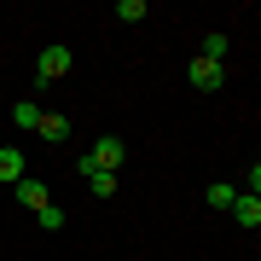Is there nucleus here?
I'll use <instances>...</instances> for the list:
<instances>
[{"label": "nucleus", "instance_id": "1", "mask_svg": "<svg viewBox=\"0 0 261 261\" xmlns=\"http://www.w3.org/2000/svg\"><path fill=\"white\" fill-rule=\"evenodd\" d=\"M122 157H128V145H122L116 134H99V140H93V151H87V168H105V174H116V168H122Z\"/></svg>", "mask_w": 261, "mask_h": 261}, {"label": "nucleus", "instance_id": "2", "mask_svg": "<svg viewBox=\"0 0 261 261\" xmlns=\"http://www.w3.org/2000/svg\"><path fill=\"white\" fill-rule=\"evenodd\" d=\"M70 47H41V58H35V75L41 82H58V75H70Z\"/></svg>", "mask_w": 261, "mask_h": 261}, {"label": "nucleus", "instance_id": "3", "mask_svg": "<svg viewBox=\"0 0 261 261\" xmlns=\"http://www.w3.org/2000/svg\"><path fill=\"white\" fill-rule=\"evenodd\" d=\"M221 64H209V58H192V70H186V82L197 87V93H215V87H221Z\"/></svg>", "mask_w": 261, "mask_h": 261}, {"label": "nucleus", "instance_id": "4", "mask_svg": "<svg viewBox=\"0 0 261 261\" xmlns=\"http://www.w3.org/2000/svg\"><path fill=\"white\" fill-rule=\"evenodd\" d=\"M232 221L244 226V232L261 226V197H255V192H238V197H232Z\"/></svg>", "mask_w": 261, "mask_h": 261}, {"label": "nucleus", "instance_id": "5", "mask_svg": "<svg viewBox=\"0 0 261 261\" xmlns=\"http://www.w3.org/2000/svg\"><path fill=\"white\" fill-rule=\"evenodd\" d=\"M35 134H41V140H47V145H64V140H70V116H58V111H41Z\"/></svg>", "mask_w": 261, "mask_h": 261}, {"label": "nucleus", "instance_id": "6", "mask_svg": "<svg viewBox=\"0 0 261 261\" xmlns=\"http://www.w3.org/2000/svg\"><path fill=\"white\" fill-rule=\"evenodd\" d=\"M23 163H29V157H23L18 145L0 151V186H18V180H23Z\"/></svg>", "mask_w": 261, "mask_h": 261}, {"label": "nucleus", "instance_id": "7", "mask_svg": "<svg viewBox=\"0 0 261 261\" xmlns=\"http://www.w3.org/2000/svg\"><path fill=\"white\" fill-rule=\"evenodd\" d=\"M18 203L41 215V209H47V203H53V197H47V186H41V180H29V174H23V180H18Z\"/></svg>", "mask_w": 261, "mask_h": 261}, {"label": "nucleus", "instance_id": "8", "mask_svg": "<svg viewBox=\"0 0 261 261\" xmlns=\"http://www.w3.org/2000/svg\"><path fill=\"white\" fill-rule=\"evenodd\" d=\"M12 122H18V128L23 134H35V122H41V105H29V99H18V105H12V111H6Z\"/></svg>", "mask_w": 261, "mask_h": 261}, {"label": "nucleus", "instance_id": "9", "mask_svg": "<svg viewBox=\"0 0 261 261\" xmlns=\"http://www.w3.org/2000/svg\"><path fill=\"white\" fill-rule=\"evenodd\" d=\"M197 58H209V64H221V58H226V35H221V29H209V35H203V53H197Z\"/></svg>", "mask_w": 261, "mask_h": 261}, {"label": "nucleus", "instance_id": "10", "mask_svg": "<svg viewBox=\"0 0 261 261\" xmlns=\"http://www.w3.org/2000/svg\"><path fill=\"white\" fill-rule=\"evenodd\" d=\"M203 197H209V209H232V197H238V186H226V180H215V186H209Z\"/></svg>", "mask_w": 261, "mask_h": 261}, {"label": "nucleus", "instance_id": "11", "mask_svg": "<svg viewBox=\"0 0 261 261\" xmlns=\"http://www.w3.org/2000/svg\"><path fill=\"white\" fill-rule=\"evenodd\" d=\"M87 192H93V197H116V174L93 168V174H87Z\"/></svg>", "mask_w": 261, "mask_h": 261}, {"label": "nucleus", "instance_id": "12", "mask_svg": "<svg viewBox=\"0 0 261 261\" xmlns=\"http://www.w3.org/2000/svg\"><path fill=\"white\" fill-rule=\"evenodd\" d=\"M35 221H41V226H47V232H64V209H58V203H47V209H41V215H35Z\"/></svg>", "mask_w": 261, "mask_h": 261}, {"label": "nucleus", "instance_id": "13", "mask_svg": "<svg viewBox=\"0 0 261 261\" xmlns=\"http://www.w3.org/2000/svg\"><path fill=\"white\" fill-rule=\"evenodd\" d=\"M116 18H122V23H140V18H145V0H122Z\"/></svg>", "mask_w": 261, "mask_h": 261}]
</instances>
